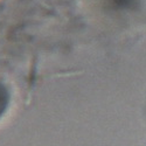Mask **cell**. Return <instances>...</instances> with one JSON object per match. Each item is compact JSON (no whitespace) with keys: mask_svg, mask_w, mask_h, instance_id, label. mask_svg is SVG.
<instances>
[{"mask_svg":"<svg viewBox=\"0 0 146 146\" xmlns=\"http://www.w3.org/2000/svg\"><path fill=\"white\" fill-rule=\"evenodd\" d=\"M8 102H9L8 90L3 83H0V117L6 111V109L8 106Z\"/></svg>","mask_w":146,"mask_h":146,"instance_id":"obj_1","label":"cell"}]
</instances>
